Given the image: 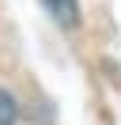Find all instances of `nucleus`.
Returning a JSON list of instances; mask_svg holds the SVG:
<instances>
[{
  "mask_svg": "<svg viewBox=\"0 0 121 125\" xmlns=\"http://www.w3.org/2000/svg\"><path fill=\"white\" fill-rule=\"evenodd\" d=\"M45 8L53 11V19L64 27H76V19H80V8H76V0H45Z\"/></svg>",
  "mask_w": 121,
  "mask_h": 125,
  "instance_id": "nucleus-1",
  "label": "nucleus"
},
{
  "mask_svg": "<svg viewBox=\"0 0 121 125\" xmlns=\"http://www.w3.org/2000/svg\"><path fill=\"white\" fill-rule=\"evenodd\" d=\"M15 114H19V106H15V99L8 91H0V125H11Z\"/></svg>",
  "mask_w": 121,
  "mask_h": 125,
  "instance_id": "nucleus-2",
  "label": "nucleus"
}]
</instances>
